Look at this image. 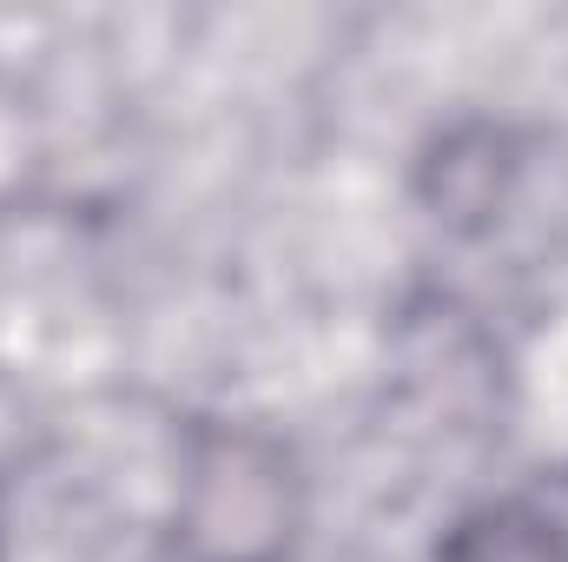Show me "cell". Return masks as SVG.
I'll return each mask as SVG.
<instances>
[{
	"label": "cell",
	"instance_id": "cell-1",
	"mask_svg": "<svg viewBox=\"0 0 568 562\" xmlns=\"http://www.w3.org/2000/svg\"><path fill=\"white\" fill-rule=\"evenodd\" d=\"M443 562H568V516L542 503H509L483 523H463Z\"/></svg>",
	"mask_w": 568,
	"mask_h": 562
}]
</instances>
